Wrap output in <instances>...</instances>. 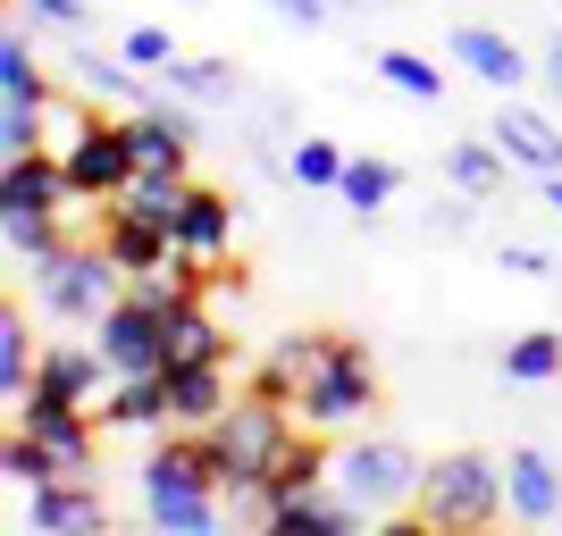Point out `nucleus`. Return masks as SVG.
<instances>
[{"instance_id": "4c0bfd02", "label": "nucleus", "mask_w": 562, "mask_h": 536, "mask_svg": "<svg viewBox=\"0 0 562 536\" xmlns=\"http://www.w3.org/2000/svg\"><path fill=\"white\" fill-rule=\"evenodd\" d=\"M495 269H513V277H554V260H546L538 243H504V252H495Z\"/></svg>"}, {"instance_id": "e433bc0d", "label": "nucleus", "mask_w": 562, "mask_h": 536, "mask_svg": "<svg viewBox=\"0 0 562 536\" xmlns=\"http://www.w3.org/2000/svg\"><path fill=\"white\" fill-rule=\"evenodd\" d=\"M126 59H135V68H177V43H168V25H135V34H126Z\"/></svg>"}, {"instance_id": "9b49d317", "label": "nucleus", "mask_w": 562, "mask_h": 536, "mask_svg": "<svg viewBox=\"0 0 562 536\" xmlns=\"http://www.w3.org/2000/svg\"><path fill=\"white\" fill-rule=\"evenodd\" d=\"M18 427H34V444L59 461V478H85V469H93V411H85V402H43V395H25V402H18Z\"/></svg>"}, {"instance_id": "aec40b11", "label": "nucleus", "mask_w": 562, "mask_h": 536, "mask_svg": "<svg viewBox=\"0 0 562 536\" xmlns=\"http://www.w3.org/2000/svg\"><path fill=\"white\" fill-rule=\"evenodd\" d=\"M260 536H361V512H352L336 487H319V494H303V503L260 512Z\"/></svg>"}, {"instance_id": "a19ab883", "label": "nucleus", "mask_w": 562, "mask_h": 536, "mask_svg": "<svg viewBox=\"0 0 562 536\" xmlns=\"http://www.w3.org/2000/svg\"><path fill=\"white\" fill-rule=\"evenodd\" d=\"M269 18H285V25H319V18H328V0H269Z\"/></svg>"}, {"instance_id": "c03bdc74", "label": "nucleus", "mask_w": 562, "mask_h": 536, "mask_svg": "<svg viewBox=\"0 0 562 536\" xmlns=\"http://www.w3.org/2000/svg\"><path fill=\"white\" fill-rule=\"evenodd\" d=\"M546 210L562 218V168H554V176H546Z\"/></svg>"}, {"instance_id": "58836bf2", "label": "nucleus", "mask_w": 562, "mask_h": 536, "mask_svg": "<svg viewBox=\"0 0 562 536\" xmlns=\"http://www.w3.org/2000/svg\"><path fill=\"white\" fill-rule=\"evenodd\" d=\"M370 536H446V528H437L428 512H386V520H378Z\"/></svg>"}, {"instance_id": "ea45409f", "label": "nucleus", "mask_w": 562, "mask_h": 536, "mask_svg": "<svg viewBox=\"0 0 562 536\" xmlns=\"http://www.w3.org/2000/svg\"><path fill=\"white\" fill-rule=\"evenodd\" d=\"M85 126H93L85 110H68V101H50V142H59V151H68V142L85 135Z\"/></svg>"}, {"instance_id": "dca6fc26", "label": "nucleus", "mask_w": 562, "mask_h": 536, "mask_svg": "<svg viewBox=\"0 0 562 536\" xmlns=\"http://www.w3.org/2000/svg\"><path fill=\"white\" fill-rule=\"evenodd\" d=\"M453 59H462L479 84H495V93H513V84L538 76V59H529L513 34H495V25H462V34H453Z\"/></svg>"}, {"instance_id": "ddd939ff", "label": "nucleus", "mask_w": 562, "mask_h": 536, "mask_svg": "<svg viewBox=\"0 0 562 536\" xmlns=\"http://www.w3.org/2000/svg\"><path fill=\"white\" fill-rule=\"evenodd\" d=\"M504 503H513L520 528H554V520H562V469L546 461L538 444L504 453Z\"/></svg>"}, {"instance_id": "a878e982", "label": "nucleus", "mask_w": 562, "mask_h": 536, "mask_svg": "<svg viewBox=\"0 0 562 536\" xmlns=\"http://www.w3.org/2000/svg\"><path fill=\"white\" fill-rule=\"evenodd\" d=\"M446 176L470 193V202H487V193L504 185V142H495V135H462L446 151Z\"/></svg>"}, {"instance_id": "9d476101", "label": "nucleus", "mask_w": 562, "mask_h": 536, "mask_svg": "<svg viewBox=\"0 0 562 536\" xmlns=\"http://www.w3.org/2000/svg\"><path fill=\"white\" fill-rule=\"evenodd\" d=\"M126 126V142H135V168H168V176H186L193 168V101H151V110L117 117Z\"/></svg>"}, {"instance_id": "473e14b6", "label": "nucleus", "mask_w": 562, "mask_h": 536, "mask_svg": "<svg viewBox=\"0 0 562 536\" xmlns=\"http://www.w3.org/2000/svg\"><path fill=\"white\" fill-rule=\"evenodd\" d=\"M336 202H345V210H386V202H395V168L386 160H345V176H336Z\"/></svg>"}, {"instance_id": "7ed1b4c3", "label": "nucleus", "mask_w": 562, "mask_h": 536, "mask_svg": "<svg viewBox=\"0 0 562 536\" xmlns=\"http://www.w3.org/2000/svg\"><path fill=\"white\" fill-rule=\"evenodd\" d=\"M412 512H428L446 536L504 520L513 512V503H504V461H487V453H437L428 478H420V494H412Z\"/></svg>"}, {"instance_id": "37998d69", "label": "nucleus", "mask_w": 562, "mask_h": 536, "mask_svg": "<svg viewBox=\"0 0 562 536\" xmlns=\"http://www.w3.org/2000/svg\"><path fill=\"white\" fill-rule=\"evenodd\" d=\"M538 76H546V93L562 101V43H546V59H538Z\"/></svg>"}, {"instance_id": "5701e85b", "label": "nucleus", "mask_w": 562, "mask_h": 536, "mask_svg": "<svg viewBox=\"0 0 562 536\" xmlns=\"http://www.w3.org/2000/svg\"><path fill=\"white\" fill-rule=\"evenodd\" d=\"M336 335H278V352L252 369V395H269V402H285L294 411V395H303V377L319 369V352H328Z\"/></svg>"}, {"instance_id": "39448f33", "label": "nucleus", "mask_w": 562, "mask_h": 536, "mask_svg": "<svg viewBox=\"0 0 562 536\" xmlns=\"http://www.w3.org/2000/svg\"><path fill=\"white\" fill-rule=\"evenodd\" d=\"M126 294V269H117L110 243H68V252L34 269V303L43 319H68V327H101V310Z\"/></svg>"}, {"instance_id": "6ab92c4d", "label": "nucleus", "mask_w": 562, "mask_h": 536, "mask_svg": "<svg viewBox=\"0 0 562 536\" xmlns=\"http://www.w3.org/2000/svg\"><path fill=\"white\" fill-rule=\"evenodd\" d=\"M101 369H110L101 352H85V344H50V352H43V369H34V395H43V402H85V411H93V402L110 395V386H101Z\"/></svg>"}, {"instance_id": "6e6552de", "label": "nucleus", "mask_w": 562, "mask_h": 536, "mask_svg": "<svg viewBox=\"0 0 562 536\" xmlns=\"http://www.w3.org/2000/svg\"><path fill=\"white\" fill-rule=\"evenodd\" d=\"M59 168H68L76 202H117L126 176H135V142H126V126H101V117H93V126L59 151Z\"/></svg>"}, {"instance_id": "1a4fd4ad", "label": "nucleus", "mask_w": 562, "mask_h": 536, "mask_svg": "<svg viewBox=\"0 0 562 536\" xmlns=\"http://www.w3.org/2000/svg\"><path fill=\"white\" fill-rule=\"evenodd\" d=\"M25 528L34 536H110V503L93 478H50L25 494Z\"/></svg>"}, {"instance_id": "c9c22d12", "label": "nucleus", "mask_w": 562, "mask_h": 536, "mask_svg": "<svg viewBox=\"0 0 562 536\" xmlns=\"http://www.w3.org/2000/svg\"><path fill=\"white\" fill-rule=\"evenodd\" d=\"M285 168H294V185H328V193H336V176H345V151H336V142H319V135H303L294 151H285Z\"/></svg>"}, {"instance_id": "f8f14e48", "label": "nucleus", "mask_w": 562, "mask_h": 536, "mask_svg": "<svg viewBox=\"0 0 562 536\" xmlns=\"http://www.w3.org/2000/svg\"><path fill=\"white\" fill-rule=\"evenodd\" d=\"M336 487V453L319 444V427H294V436L278 444V461H269V478H260V512H278V503H303V494Z\"/></svg>"}, {"instance_id": "a18cd8bd", "label": "nucleus", "mask_w": 562, "mask_h": 536, "mask_svg": "<svg viewBox=\"0 0 562 536\" xmlns=\"http://www.w3.org/2000/svg\"><path fill=\"white\" fill-rule=\"evenodd\" d=\"M462 536H495V520H487V528H462Z\"/></svg>"}, {"instance_id": "7c9ffc66", "label": "nucleus", "mask_w": 562, "mask_h": 536, "mask_svg": "<svg viewBox=\"0 0 562 536\" xmlns=\"http://www.w3.org/2000/svg\"><path fill=\"white\" fill-rule=\"evenodd\" d=\"M0 101H43L50 110V76H43V59L25 50V34H0Z\"/></svg>"}, {"instance_id": "c756f323", "label": "nucleus", "mask_w": 562, "mask_h": 536, "mask_svg": "<svg viewBox=\"0 0 562 536\" xmlns=\"http://www.w3.org/2000/svg\"><path fill=\"white\" fill-rule=\"evenodd\" d=\"M504 377H513V386H546V377H562V335H554V327L513 335V344H504Z\"/></svg>"}, {"instance_id": "cd10ccee", "label": "nucleus", "mask_w": 562, "mask_h": 536, "mask_svg": "<svg viewBox=\"0 0 562 536\" xmlns=\"http://www.w3.org/2000/svg\"><path fill=\"white\" fill-rule=\"evenodd\" d=\"M186 361H227V335H218V319L202 303H186L168 319V369H186Z\"/></svg>"}, {"instance_id": "423d86ee", "label": "nucleus", "mask_w": 562, "mask_h": 536, "mask_svg": "<svg viewBox=\"0 0 562 536\" xmlns=\"http://www.w3.org/2000/svg\"><path fill=\"white\" fill-rule=\"evenodd\" d=\"M370 402H378V361H370V344L336 335V344L319 352V369L303 377V395H294V420L319 427V436H336V427L370 420Z\"/></svg>"}, {"instance_id": "c85d7f7f", "label": "nucleus", "mask_w": 562, "mask_h": 536, "mask_svg": "<svg viewBox=\"0 0 562 536\" xmlns=\"http://www.w3.org/2000/svg\"><path fill=\"white\" fill-rule=\"evenodd\" d=\"M168 93L193 101V110H218V101H235V68H227V59H186V50H177V68H168Z\"/></svg>"}, {"instance_id": "f03ea898", "label": "nucleus", "mask_w": 562, "mask_h": 536, "mask_svg": "<svg viewBox=\"0 0 562 536\" xmlns=\"http://www.w3.org/2000/svg\"><path fill=\"white\" fill-rule=\"evenodd\" d=\"M135 487H143L151 536H218V503H227V494H218L211 469H202V436L160 444V453L135 469Z\"/></svg>"}, {"instance_id": "20e7f679", "label": "nucleus", "mask_w": 562, "mask_h": 536, "mask_svg": "<svg viewBox=\"0 0 562 536\" xmlns=\"http://www.w3.org/2000/svg\"><path fill=\"white\" fill-rule=\"evenodd\" d=\"M420 478H428V461H420L403 436H361V444H345V453H336V494H345L361 520L403 512V503L420 494Z\"/></svg>"}, {"instance_id": "393cba45", "label": "nucleus", "mask_w": 562, "mask_h": 536, "mask_svg": "<svg viewBox=\"0 0 562 536\" xmlns=\"http://www.w3.org/2000/svg\"><path fill=\"white\" fill-rule=\"evenodd\" d=\"M34 369H43V361H34V327H25L18 303H0V395L25 402L34 395Z\"/></svg>"}, {"instance_id": "2f4dec72", "label": "nucleus", "mask_w": 562, "mask_h": 536, "mask_svg": "<svg viewBox=\"0 0 562 536\" xmlns=\"http://www.w3.org/2000/svg\"><path fill=\"white\" fill-rule=\"evenodd\" d=\"M370 68L386 76L395 93H412V101H446V68H437V59H420V50H378Z\"/></svg>"}, {"instance_id": "f257e3e1", "label": "nucleus", "mask_w": 562, "mask_h": 536, "mask_svg": "<svg viewBox=\"0 0 562 536\" xmlns=\"http://www.w3.org/2000/svg\"><path fill=\"white\" fill-rule=\"evenodd\" d=\"M193 436H202V469H211V487L227 494L235 512H260V478H269V461H278V444L294 436V411L244 386V395H235L211 427H193Z\"/></svg>"}, {"instance_id": "72a5a7b5", "label": "nucleus", "mask_w": 562, "mask_h": 536, "mask_svg": "<svg viewBox=\"0 0 562 536\" xmlns=\"http://www.w3.org/2000/svg\"><path fill=\"white\" fill-rule=\"evenodd\" d=\"M50 142V110L43 101H0V160H25Z\"/></svg>"}, {"instance_id": "0eeeda50", "label": "nucleus", "mask_w": 562, "mask_h": 536, "mask_svg": "<svg viewBox=\"0 0 562 536\" xmlns=\"http://www.w3.org/2000/svg\"><path fill=\"white\" fill-rule=\"evenodd\" d=\"M101 361H110V377L168 369V319L151 303H135V294H117V303L101 310Z\"/></svg>"}, {"instance_id": "f704fd0d", "label": "nucleus", "mask_w": 562, "mask_h": 536, "mask_svg": "<svg viewBox=\"0 0 562 536\" xmlns=\"http://www.w3.org/2000/svg\"><path fill=\"white\" fill-rule=\"evenodd\" d=\"M0 469H9V487H50V478H59V461H50L43 444H34V427H18V436H9V453H0Z\"/></svg>"}, {"instance_id": "2eb2a0df", "label": "nucleus", "mask_w": 562, "mask_h": 536, "mask_svg": "<svg viewBox=\"0 0 562 536\" xmlns=\"http://www.w3.org/2000/svg\"><path fill=\"white\" fill-rule=\"evenodd\" d=\"M487 135L504 142V160H520L529 176H554V168H562V126H554L546 110H520V101H504Z\"/></svg>"}, {"instance_id": "b1692460", "label": "nucleus", "mask_w": 562, "mask_h": 536, "mask_svg": "<svg viewBox=\"0 0 562 536\" xmlns=\"http://www.w3.org/2000/svg\"><path fill=\"white\" fill-rule=\"evenodd\" d=\"M186 193H193V176H168V168H135V176H126V193H117V210H135V218H151V227L177 235V210H186Z\"/></svg>"}, {"instance_id": "412c9836", "label": "nucleus", "mask_w": 562, "mask_h": 536, "mask_svg": "<svg viewBox=\"0 0 562 536\" xmlns=\"http://www.w3.org/2000/svg\"><path fill=\"white\" fill-rule=\"evenodd\" d=\"M93 411H101V427H135V436L177 427V420H168V377L160 369H151V377H110V395H101Z\"/></svg>"}, {"instance_id": "f3484780", "label": "nucleus", "mask_w": 562, "mask_h": 536, "mask_svg": "<svg viewBox=\"0 0 562 536\" xmlns=\"http://www.w3.org/2000/svg\"><path fill=\"white\" fill-rule=\"evenodd\" d=\"M168 377V420L177 427H211L227 411V361H186V369H160Z\"/></svg>"}, {"instance_id": "79ce46f5", "label": "nucleus", "mask_w": 562, "mask_h": 536, "mask_svg": "<svg viewBox=\"0 0 562 536\" xmlns=\"http://www.w3.org/2000/svg\"><path fill=\"white\" fill-rule=\"evenodd\" d=\"M34 18H50V25H85V0H25Z\"/></svg>"}, {"instance_id": "bb28decb", "label": "nucleus", "mask_w": 562, "mask_h": 536, "mask_svg": "<svg viewBox=\"0 0 562 536\" xmlns=\"http://www.w3.org/2000/svg\"><path fill=\"white\" fill-rule=\"evenodd\" d=\"M0 235H9V260H18V269H50V260L68 252L59 210H18V218H0Z\"/></svg>"}, {"instance_id": "4be33fe9", "label": "nucleus", "mask_w": 562, "mask_h": 536, "mask_svg": "<svg viewBox=\"0 0 562 536\" xmlns=\"http://www.w3.org/2000/svg\"><path fill=\"white\" fill-rule=\"evenodd\" d=\"M101 243L117 252V269H126V277H143V269H168V260H177V235L151 227V218H135V210H117V202H110V218H101Z\"/></svg>"}, {"instance_id": "a211bd4d", "label": "nucleus", "mask_w": 562, "mask_h": 536, "mask_svg": "<svg viewBox=\"0 0 562 536\" xmlns=\"http://www.w3.org/2000/svg\"><path fill=\"white\" fill-rule=\"evenodd\" d=\"M76 193H68V168L43 160V151H25V160L0 168V218H18V210H68Z\"/></svg>"}, {"instance_id": "4468645a", "label": "nucleus", "mask_w": 562, "mask_h": 536, "mask_svg": "<svg viewBox=\"0 0 562 536\" xmlns=\"http://www.w3.org/2000/svg\"><path fill=\"white\" fill-rule=\"evenodd\" d=\"M177 252L211 260V269L235 252V193H218V185H193L186 193V210H177Z\"/></svg>"}]
</instances>
